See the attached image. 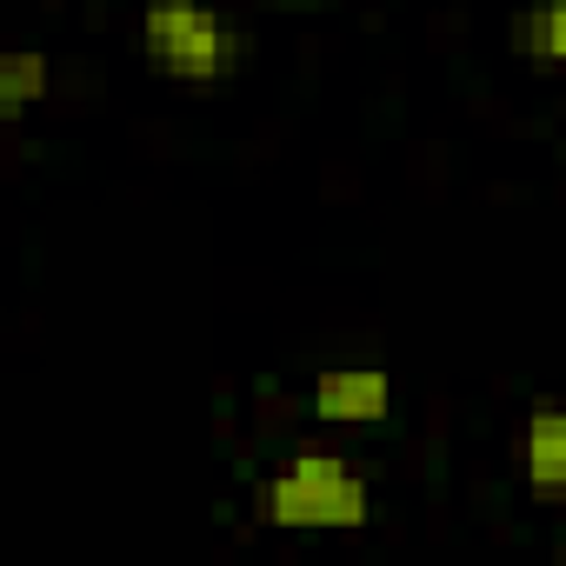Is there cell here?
<instances>
[{
  "label": "cell",
  "mask_w": 566,
  "mask_h": 566,
  "mask_svg": "<svg viewBox=\"0 0 566 566\" xmlns=\"http://www.w3.org/2000/svg\"><path fill=\"white\" fill-rule=\"evenodd\" d=\"M253 513L280 533H354L374 520V480L334 447H294L253 486Z\"/></svg>",
  "instance_id": "obj_1"
},
{
  "label": "cell",
  "mask_w": 566,
  "mask_h": 566,
  "mask_svg": "<svg viewBox=\"0 0 566 566\" xmlns=\"http://www.w3.org/2000/svg\"><path fill=\"white\" fill-rule=\"evenodd\" d=\"M140 61L180 87H227L247 67V28L220 0H140Z\"/></svg>",
  "instance_id": "obj_2"
},
{
  "label": "cell",
  "mask_w": 566,
  "mask_h": 566,
  "mask_svg": "<svg viewBox=\"0 0 566 566\" xmlns=\"http://www.w3.org/2000/svg\"><path fill=\"white\" fill-rule=\"evenodd\" d=\"M307 413L321 427H380L394 413V374L387 367H327L307 387Z\"/></svg>",
  "instance_id": "obj_3"
},
{
  "label": "cell",
  "mask_w": 566,
  "mask_h": 566,
  "mask_svg": "<svg viewBox=\"0 0 566 566\" xmlns=\"http://www.w3.org/2000/svg\"><path fill=\"white\" fill-rule=\"evenodd\" d=\"M513 467L533 493L546 500H566V407L559 400H539L520 433H513Z\"/></svg>",
  "instance_id": "obj_4"
},
{
  "label": "cell",
  "mask_w": 566,
  "mask_h": 566,
  "mask_svg": "<svg viewBox=\"0 0 566 566\" xmlns=\"http://www.w3.org/2000/svg\"><path fill=\"white\" fill-rule=\"evenodd\" d=\"M54 101V54L48 48H8L0 54V120H28Z\"/></svg>",
  "instance_id": "obj_5"
},
{
  "label": "cell",
  "mask_w": 566,
  "mask_h": 566,
  "mask_svg": "<svg viewBox=\"0 0 566 566\" xmlns=\"http://www.w3.org/2000/svg\"><path fill=\"white\" fill-rule=\"evenodd\" d=\"M513 54L539 67H566V0H526L513 14Z\"/></svg>",
  "instance_id": "obj_6"
}]
</instances>
